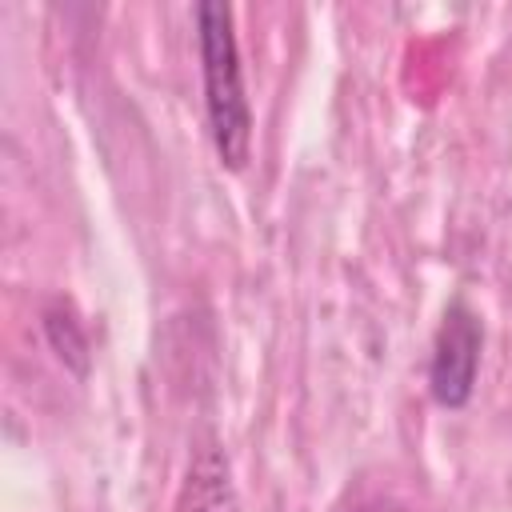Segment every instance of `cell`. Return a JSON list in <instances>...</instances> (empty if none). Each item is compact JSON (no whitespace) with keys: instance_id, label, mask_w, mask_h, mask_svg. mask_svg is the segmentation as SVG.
Here are the masks:
<instances>
[{"instance_id":"cell-2","label":"cell","mask_w":512,"mask_h":512,"mask_svg":"<svg viewBox=\"0 0 512 512\" xmlns=\"http://www.w3.org/2000/svg\"><path fill=\"white\" fill-rule=\"evenodd\" d=\"M480 320L468 304H452L440 320L436 344H432V368H428V384L436 404L444 408H464L472 388H476V368H480Z\"/></svg>"},{"instance_id":"cell-4","label":"cell","mask_w":512,"mask_h":512,"mask_svg":"<svg viewBox=\"0 0 512 512\" xmlns=\"http://www.w3.org/2000/svg\"><path fill=\"white\" fill-rule=\"evenodd\" d=\"M364 512H392V508H364Z\"/></svg>"},{"instance_id":"cell-3","label":"cell","mask_w":512,"mask_h":512,"mask_svg":"<svg viewBox=\"0 0 512 512\" xmlns=\"http://www.w3.org/2000/svg\"><path fill=\"white\" fill-rule=\"evenodd\" d=\"M180 512H236V492L228 480V460L208 444L188 464V480L180 492Z\"/></svg>"},{"instance_id":"cell-1","label":"cell","mask_w":512,"mask_h":512,"mask_svg":"<svg viewBox=\"0 0 512 512\" xmlns=\"http://www.w3.org/2000/svg\"><path fill=\"white\" fill-rule=\"evenodd\" d=\"M196 32H200V72H204V108H208V132L216 144L220 164L244 168L252 152V108L244 96V68L232 28L228 4H200L196 8Z\"/></svg>"}]
</instances>
